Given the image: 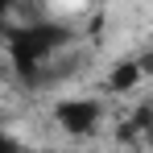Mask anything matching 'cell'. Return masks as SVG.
<instances>
[{"label": "cell", "instance_id": "cell-2", "mask_svg": "<svg viewBox=\"0 0 153 153\" xmlns=\"http://www.w3.org/2000/svg\"><path fill=\"white\" fill-rule=\"evenodd\" d=\"M50 116H54V124L62 128L66 137L83 141V137H95V132H100L103 100H95V95H62V100H54Z\"/></svg>", "mask_w": 153, "mask_h": 153}, {"label": "cell", "instance_id": "cell-5", "mask_svg": "<svg viewBox=\"0 0 153 153\" xmlns=\"http://www.w3.org/2000/svg\"><path fill=\"white\" fill-rule=\"evenodd\" d=\"M8 17H13V0H0V33L8 29Z\"/></svg>", "mask_w": 153, "mask_h": 153}, {"label": "cell", "instance_id": "cell-4", "mask_svg": "<svg viewBox=\"0 0 153 153\" xmlns=\"http://www.w3.org/2000/svg\"><path fill=\"white\" fill-rule=\"evenodd\" d=\"M0 153H25V145L8 132V124H4V120H0Z\"/></svg>", "mask_w": 153, "mask_h": 153}, {"label": "cell", "instance_id": "cell-3", "mask_svg": "<svg viewBox=\"0 0 153 153\" xmlns=\"http://www.w3.org/2000/svg\"><path fill=\"white\" fill-rule=\"evenodd\" d=\"M141 79H145V62H137V58H120V62L112 66V75H108V91L128 95V91L141 87Z\"/></svg>", "mask_w": 153, "mask_h": 153}, {"label": "cell", "instance_id": "cell-1", "mask_svg": "<svg viewBox=\"0 0 153 153\" xmlns=\"http://www.w3.org/2000/svg\"><path fill=\"white\" fill-rule=\"evenodd\" d=\"M75 42V29L58 25V21H33V25H8L4 29V50H8V62L21 83L37 87L42 83V71L54 62V54L62 46Z\"/></svg>", "mask_w": 153, "mask_h": 153}]
</instances>
